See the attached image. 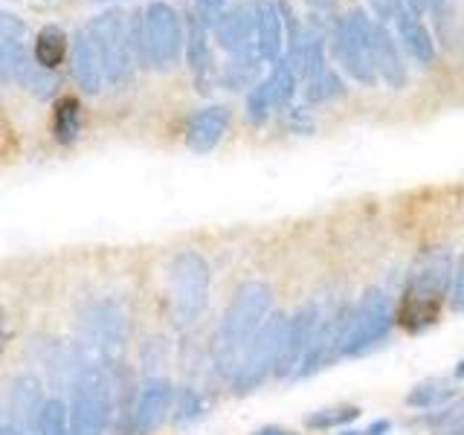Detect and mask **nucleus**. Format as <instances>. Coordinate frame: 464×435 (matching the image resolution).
<instances>
[{
  "label": "nucleus",
  "instance_id": "1",
  "mask_svg": "<svg viewBox=\"0 0 464 435\" xmlns=\"http://www.w3.org/2000/svg\"><path fill=\"white\" fill-rule=\"evenodd\" d=\"M453 276L456 261L444 246H427L412 261L398 311V319L406 331H424L439 319L441 304L453 290Z\"/></svg>",
  "mask_w": 464,
  "mask_h": 435
},
{
  "label": "nucleus",
  "instance_id": "2",
  "mask_svg": "<svg viewBox=\"0 0 464 435\" xmlns=\"http://www.w3.org/2000/svg\"><path fill=\"white\" fill-rule=\"evenodd\" d=\"M273 290L265 282H244L229 299V308L224 311L221 325H218L215 343H212V360L215 369L224 377H232L244 348L250 345L261 323L270 316Z\"/></svg>",
  "mask_w": 464,
  "mask_h": 435
},
{
  "label": "nucleus",
  "instance_id": "3",
  "mask_svg": "<svg viewBox=\"0 0 464 435\" xmlns=\"http://www.w3.org/2000/svg\"><path fill=\"white\" fill-rule=\"evenodd\" d=\"M137 58L154 70L178 67L186 50V29L178 9L166 0H151L134 21Z\"/></svg>",
  "mask_w": 464,
  "mask_h": 435
},
{
  "label": "nucleus",
  "instance_id": "4",
  "mask_svg": "<svg viewBox=\"0 0 464 435\" xmlns=\"http://www.w3.org/2000/svg\"><path fill=\"white\" fill-rule=\"evenodd\" d=\"M67 406L70 435H105L113 420V381L105 366H82L72 374Z\"/></svg>",
  "mask_w": 464,
  "mask_h": 435
},
{
  "label": "nucleus",
  "instance_id": "5",
  "mask_svg": "<svg viewBox=\"0 0 464 435\" xmlns=\"http://www.w3.org/2000/svg\"><path fill=\"white\" fill-rule=\"evenodd\" d=\"M392 325H395V314H392V299L381 287H369L366 294L357 299L352 311L343 314L340 340H337V357H357L369 352L377 343L389 337Z\"/></svg>",
  "mask_w": 464,
  "mask_h": 435
},
{
  "label": "nucleus",
  "instance_id": "6",
  "mask_svg": "<svg viewBox=\"0 0 464 435\" xmlns=\"http://www.w3.org/2000/svg\"><path fill=\"white\" fill-rule=\"evenodd\" d=\"M212 273L207 258L195 250H183L169 265V290H171V316L178 328H192L209 304Z\"/></svg>",
  "mask_w": 464,
  "mask_h": 435
},
{
  "label": "nucleus",
  "instance_id": "7",
  "mask_svg": "<svg viewBox=\"0 0 464 435\" xmlns=\"http://www.w3.org/2000/svg\"><path fill=\"white\" fill-rule=\"evenodd\" d=\"M343 14H345V21L352 24L354 33L362 38V44H366L377 82H383L392 91H403V87L410 84V64H406V55L401 50L395 33L360 6L348 9Z\"/></svg>",
  "mask_w": 464,
  "mask_h": 435
},
{
  "label": "nucleus",
  "instance_id": "8",
  "mask_svg": "<svg viewBox=\"0 0 464 435\" xmlns=\"http://www.w3.org/2000/svg\"><path fill=\"white\" fill-rule=\"evenodd\" d=\"M285 328H287V314H270L265 323H261V328L256 331L250 345L244 348L238 366L229 377L232 389H236L238 395H246V392L258 389L276 372L279 357H282Z\"/></svg>",
  "mask_w": 464,
  "mask_h": 435
},
{
  "label": "nucleus",
  "instance_id": "9",
  "mask_svg": "<svg viewBox=\"0 0 464 435\" xmlns=\"http://www.w3.org/2000/svg\"><path fill=\"white\" fill-rule=\"evenodd\" d=\"M87 29H91L96 38L108 84H128L134 79V70H137L134 29L128 26V18L120 9H108L96 14V18L87 24Z\"/></svg>",
  "mask_w": 464,
  "mask_h": 435
},
{
  "label": "nucleus",
  "instance_id": "10",
  "mask_svg": "<svg viewBox=\"0 0 464 435\" xmlns=\"http://www.w3.org/2000/svg\"><path fill=\"white\" fill-rule=\"evenodd\" d=\"M84 334H87V343H91L93 352L99 354L102 366L108 372L120 366L122 352H125V337H128V319L120 304L96 302L84 316Z\"/></svg>",
  "mask_w": 464,
  "mask_h": 435
},
{
  "label": "nucleus",
  "instance_id": "11",
  "mask_svg": "<svg viewBox=\"0 0 464 435\" xmlns=\"http://www.w3.org/2000/svg\"><path fill=\"white\" fill-rule=\"evenodd\" d=\"M299 91V76L285 58L270 67V72L261 79L250 93H246V122L265 125L276 111H285L287 105H294V96Z\"/></svg>",
  "mask_w": 464,
  "mask_h": 435
},
{
  "label": "nucleus",
  "instance_id": "12",
  "mask_svg": "<svg viewBox=\"0 0 464 435\" xmlns=\"http://www.w3.org/2000/svg\"><path fill=\"white\" fill-rule=\"evenodd\" d=\"M328 55L334 58V64L357 84L362 87L377 84V72H374L366 44H362V38L352 29V24L345 21V14H340V18L328 26Z\"/></svg>",
  "mask_w": 464,
  "mask_h": 435
},
{
  "label": "nucleus",
  "instance_id": "13",
  "mask_svg": "<svg viewBox=\"0 0 464 435\" xmlns=\"http://www.w3.org/2000/svg\"><path fill=\"white\" fill-rule=\"evenodd\" d=\"M174 389L166 377H149L140 386V395L130 406V432L134 435H151L171 412Z\"/></svg>",
  "mask_w": 464,
  "mask_h": 435
},
{
  "label": "nucleus",
  "instance_id": "14",
  "mask_svg": "<svg viewBox=\"0 0 464 435\" xmlns=\"http://www.w3.org/2000/svg\"><path fill=\"white\" fill-rule=\"evenodd\" d=\"M319 319L316 304H302L294 316H287V328H285V343H282V357L276 374L279 377H296L304 354H308V345L314 340V328Z\"/></svg>",
  "mask_w": 464,
  "mask_h": 435
},
{
  "label": "nucleus",
  "instance_id": "15",
  "mask_svg": "<svg viewBox=\"0 0 464 435\" xmlns=\"http://www.w3.org/2000/svg\"><path fill=\"white\" fill-rule=\"evenodd\" d=\"M215 41L229 58L256 53V0L229 6L221 24L215 26Z\"/></svg>",
  "mask_w": 464,
  "mask_h": 435
},
{
  "label": "nucleus",
  "instance_id": "16",
  "mask_svg": "<svg viewBox=\"0 0 464 435\" xmlns=\"http://www.w3.org/2000/svg\"><path fill=\"white\" fill-rule=\"evenodd\" d=\"M29 70L26 24L12 12H0V79L21 82Z\"/></svg>",
  "mask_w": 464,
  "mask_h": 435
},
{
  "label": "nucleus",
  "instance_id": "17",
  "mask_svg": "<svg viewBox=\"0 0 464 435\" xmlns=\"http://www.w3.org/2000/svg\"><path fill=\"white\" fill-rule=\"evenodd\" d=\"M392 26H395L392 33H395L406 62H415L420 67L435 64V58H439V38L432 35V29L424 24V18H418L412 12H401Z\"/></svg>",
  "mask_w": 464,
  "mask_h": 435
},
{
  "label": "nucleus",
  "instance_id": "18",
  "mask_svg": "<svg viewBox=\"0 0 464 435\" xmlns=\"http://www.w3.org/2000/svg\"><path fill=\"white\" fill-rule=\"evenodd\" d=\"M72 79L79 82V87L84 93H99L102 87L108 84L105 79V64H102V55L96 47V38L87 26L76 29L72 35Z\"/></svg>",
  "mask_w": 464,
  "mask_h": 435
},
{
  "label": "nucleus",
  "instance_id": "19",
  "mask_svg": "<svg viewBox=\"0 0 464 435\" xmlns=\"http://www.w3.org/2000/svg\"><path fill=\"white\" fill-rule=\"evenodd\" d=\"M285 18L276 0H256V55L265 64L285 58Z\"/></svg>",
  "mask_w": 464,
  "mask_h": 435
},
{
  "label": "nucleus",
  "instance_id": "20",
  "mask_svg": "<svg viewBox=\"0 0 464 435\" xmlns=\"http://www.w3.org/2000/svg\"><path fill=\"white\" fill-rule=\"evenodd\" d=\"M227 130H229V108L224 105L200 108L186 122V145L195 154H209L227 137Z\"/></svg>",
  "mask_w": 464,
  "mask_h": 435
},
{
  "label": "nucleus",
  "instance_id": "21",
  "mask_svg": "<svg viewBox=\"0 0 464 435\" xmlns=\"http://www.w3.org/2000/svg\"><path fill=\"white\" fill-rule=\"evenodd\" d=\"M212 33H207L198 21L188 18V29H186V62L192 67V76L198 82V91H212V84L218 79V70H215V55H212Z\"/></svg>",
  "mask_w": 464,
  "mask_h": 435
},
{
  "label": "nucleus",
  "instance_id": "22",
  "mask_svg": "<svg viewBox=\"0 0 464 435\" xmlns=\"http://www.w3.org/2000/svg\"><path fill=\"white\" fill-rule=\"evenodd\" d=\"M261 58L256 53L246 55H232L229 62L218 70L215 84H221L224 91H253V87L261 82Z\"/></svg>",
  "mask_w": 464,
  "mask_h": 435
},
{
  "label": "nucleus",
  "instance_id": "23",
  "mask_svg": "<svg viewBox=\"0 0 464 435\" xmlns=\"http://www.w3.org/2000/svg\"><path fill=\"white\" fill-rule=\"evenodd\" d=\"M67 55V35L62 26H44L41 33L35 35L33 44V62L41 70H50L55 72V67L64 62Z\"/></svg>",
  "mask_w": 464,
  "mask_h": 435
},
{
  "label": "nucleus",
  "instance_id": "24",
  "mask_svg": "<svg viewBox=\"0 0 464 435\" xmlns=\"http://www.w3.org/2000/svg\"><path fill=\"white\" fill-rule=\"evenodd\" d=\"M53 134L62 145H72L82 134V105L76 96H62L53 105Z\"/></svg>",
  "mask_w": 464,
  "mask_h": 435
},
{
  "label": "nucleus",
  "instance_id": "25",
  "mask_svg": "<svg viewBox=\"0 0 464 435\" xmlns=\"http://www.w3.org/2000/svg\"><path fill=\"white\" fill-rule=\"evenodd\" d=\"M343 96H345V79L334 67L304 82V99H308V105H328V102H337Z\"/></svg>",
  "mask_w": 464,
  "mask_h": 435
},
{
  "label": "nucleus",
  "instance_id": "26",
  "mask_svg": "<svg viewBox=\"0 0 464 435\" xmlns=\"http://www.w3.org/2000/svg\"><path fill=\"white\" fill-rule=\"evenodd\" d=\"M456 395V389L450 381H441V377H435V381H424L418 383L410 395H406V403L410 406H418V410H432V406H439L444 401H450Z\"/></svg>",
  "mask_w": 464,
  "mask_h": 435
},
{
  "label": "nucleus",
  "instance_id": "27",
  "mask_svg": "<svg viewBox=\"0 0 464 435\" xmlns=\"http://www.w3.org/2000/svg\"><path fill=\"white\" fill-rule=\"evenodd\" d=\"M360 415L357 406H328V410H319L314 415H308V427L314 430H337V427H345L352 424V420Z\"/></svg>",
  "mask_w": 464,
  "mask_h": 435
},
{
  "label": "nucleus",
  "instance_id": "28",
  "mask_svg": "<svg viewBox=\"0 0 464 435\" xmlns=\"http://www.w3.org/2000/svg\"><path fill=\"white\" fill-rule=\"evenodd\" d=\"M432 435H464V398L456 403H450L447 410H441L430 420Z\"/></svg>",
  "mask_w": 464,
  "mask_h": 435
},
{
  "label": "nucleus",
  "instance_id": "29",
  "mask_svg": "<svg viewBox=\"0 0 464 435\" xmlns=\"http://www.w3.org/2000/svg\"><path fill=\"white\" fill-rule=\"evenodd\" d=\"M35 435H70L64 401H47V403H44V412H41Z\"/></svg>",
  "mask_w": 464,
  "mask_h": 435
},
{
  "label": "nucleus",
  "instance_id": "30",
  "mask_svg": "<svg viewBox=\"0 0 464 435\" xmlns=\"http://www.w3.org/2000/svg\"><path fill=\"white\" fill-rule=\"evenodd\" d=\"M229 4L227 0H195L192 4V21H198L207 33H215V26L221 24Z\"/></svg>",
  "mask_w": 464,
  "mask_h": 435
},
{
  "label": "nucleus",
  "instance_id": "31",
  "mask_svg": "<svg viewBox=\"0 0 464 435\" xmlns=\"http://www.w3.org/2000/svg\"><path fill=\"white\" fill-rule=\"evenodd\" d=\"M308 4V9H311V24H316V26H323L325 33H328V26L340 18V0H304Z\"/></svg>",
  "mask_w": 464,
  "mask_h": 435
},
{
  "label": "nucleus",
  "instance_id": "32",
  "mask_svg": "<svg viewBox=\"0 0 464 435\" xmlns=\"http://www.w3.org/2000/svg\"><path fill=\"white\" fill-rule=\"evenodd\" d=\"M203 415V401L195 389H183L180 395H178V418L180 424H188V420H198Z\"/></svg>",
  "mask_w": 464,
  "mask_h": 435
},
{
  "label": "nucleus",
  "instance_id": "33",
  "mask_svg": "<svg viewBox=\"0 0 464 435\" xmlns=\"http://www.w3.org/2000/svg\"><path fill=\"white\" fill-rule=\"evenodd\" d=\"M369 4V14L372 18H377L381 24H395L398 21V14L406 12V4L403 0H366Z\"/></svg>",
  "mask_w": 464,
  "mask_h": 435
},
{
  "label": "nucleus",
  "instance_id": "34",
  "mask_svg": "<svg viewBox=\"0 0 464 435\" xmlns=\"http://www.w3.org/2000/svg\"><path fill=\"white\" fill-rule=\"evenodd\" d=\"M285 116V125L290 130H296V134H308V130H314V120H311V113L308 108H299V105H287L282 111Z\"/></svg>",
  "mask_w": 464,
  "mask_h": 435
},
{
  "label": "nucleus",
  "instance_id": "35",
  "mask_svg": "<svg viewBox=\"0 0 464 435\" xmlns=\"http://www.w3.org/2000/svg\"><path fill=\"white\" fill-rule=\"evenodd\" d=\"M453 308L464 311V256L456 265V276H453Z\"/></svg>",
  "mask_w": 464,
  "mask_h": 435
},
{
  "label": "nucleus",
  "instance_id": "36",
  "mask_svg": "<svg viewBox=\"0 0 464 435\" xmlns=\"http://www.w3.org/2000/svg\"><path fill=\"white\" fill-rule=\"evenodd\" d=\"M403 4H406V12H412V14H418V18H424V14L432 12L435 0H403Z\"/></svg>",
  "mask_w": 464,
  "mask_h": 435
},
{
  "label": "nucleus",
  "instance_id": "37",
  "mask_svg": "<svg viewBox=\"0 0 464 435\" xmlns=\"http://www.w3.org/2000/svg\"><path fill=\"white\" fill-rule=\"evenodd\" d=\"M0 435H26L21 427H14L12 420H6V418H0Z\"/></svg>",
  "mask_w": 464,
  "mask_h": 435
},
{
  "label": "nucleus",
  "instance_id": "38",
  "mask_svg": "<svg viewBox=\"0 0 464 435\" xmlns=\"http://www.w3.org/2000/svg\"><path fill=\"white\" fill-rule=\"evenodd\" d=\"M4 348H6V311L0 304V354H4Z\"/></svg>",
  "mask_w": 464,
  "mask_h": 435
},
{
  "label": "nucleus",
  "instance_id": "39",
  "mask_svg": "<svg viewBox=\"0 0 464 435\" xmlns=\"http://www.w3.org/2000/svg\"><path fill=\"white\" fill-rule=\"evenodd\" d=\"M381 432H389V420H377V424L366 430V435H381Z\"/></svg>",
  "mask_w": 464,
  "mask_h": 435
},
{
  "label": "nucleus",
  "instance_id": "40",
  "mask_svg": "<svg viewBox=\"0 0 464 435\" xmlns=\"http://www.w3.org/2000/svg\"><path fill=\"white\" fill-rule=\"evenodd\" d=\"M253 435H294V432H287V430H282V427H265V430H258V432H253Z\"/></svg>",
  "mask_w": 464,
  "mask_h": 435
},
{
  "label": "nucleus",
  "instance_id": "41",
  "mask_svg": "<svg viewBox=\"0 0 464 435\" xmlns=\"http://www.w3.org/2000/svg\"><path fill=\"white\" fill-rule=\"evenodd\" d=\"M453 4H456V0H435V4H432V12H430V14H439V12L450 9Z\"/></svg>",
  "mask_w": 464,
  "mask_h": 435
},
{
  "label": "nucleus",
  "instance_id": "42",
  "mask_svg": "<svg viewBox=\"0 0 464 435\" xmlns=\"http://www.w3.org/2000/svg\"><path fill=\"white\" fill-rule=\"evenodd\" d=\"M456 377H461V381H464V360L456 366Z\"/></svg>",
  "mask_w": 464,
  "mask_h": 435
},
{
  "label": "nucleus",
  "instance_id": "43",
  "mask_svg": "<svg viewBox=\"0 0 464 435\" xmlns=\"http://www.w3.org/2000/svg\"><path fill=\"white\" fill-rule=\"evenodd\" d=\"M343 435H366V432H343Z\"/></svg>",
  "mask_w": 464,
  "mask_h": 435
}]
</instances>
